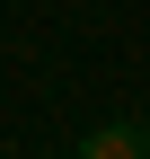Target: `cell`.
<instances>
[{"instance_id": "obj_1", "label": "cell", "mask_w": 150, "mask_h": 159, "mask_svg": "<svg viewBox=\"0 0 150 159\" xmlns=\"http://www.w3.org/2000/svg\"><path fill=\"white\" fill-rule=\"evenodd\" d=\"M80 159H150V133L141 124H88Z\"/></svg>"}]
</instances>
